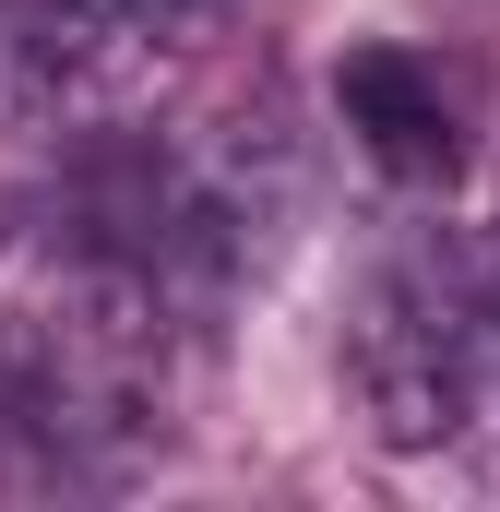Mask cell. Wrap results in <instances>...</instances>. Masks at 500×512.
<instances>
[{
    "mask_svg": "<svg viewBox=\"0 0 500 512\" xmlns=\"http://www.w3.org/2000/svg\"><path fill=\"white\" fill-rule=\"evenodd\" d=\"M346 405L381 453H441L477 417V298L441 274H381L346 322Z\"/></svg>",
    "mask_w": 500,
    "mask_h": 512,
    "instance_id": "2",
    "label": "cell"
},
{
    "mask_svg": "<svg viewBox=\"0 0 500 512\" xmlns=\"http://www.w3.org/2000/svg\"><path fill=\"white\" fill-rule=\"evenodd\" d=\"M453 286L477 298V322H500V227H477V239L453 251Z\"/></svg>",
    "mask_w": 500,
    "mask_h": 512,
    "instance_id": "4",
    "label": "cell"
},
{
    "mask_svg": "<svg viewBox=\"0 0 500 512\" xmlns=\"http://www.w3.org/2000/svg\"><path fill=\"white\" fill-rule=\"evenodd\" d=\"M167 286L131 262L60 251L24 310H0V405L12 429L72 465V477H120L143 441H167Z\"/></svg>",
    "mask_w": 500,
    "mask_h": 512,
    "instance_id": "1",
    "label": "cell"
},
{
    "mask_svg": "<svg viewBox=\"0 0 500 512\" xmlns=\"http://www.w3.org/2000/svg\"><path fill=\"white\" fill-rule=\"evenodd\" d=\"M334 108H346V131L370 143L393 179H417V191L465 179V143H477V84H465L441 48H405V36L346 48V60H334Z\"/></svg>",
    "mask_w": 500,
    "mask_h": 512,
    "instance_id": "3",
    "label": "cell"
}]
</instances>
